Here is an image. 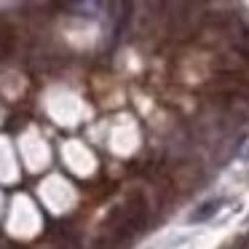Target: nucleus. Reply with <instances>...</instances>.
<instances>
[{
  "label": "nucleus",
  "instance_id": "nucleus-1",
  "mask_svg": "<svg viewBox=\"0 0 249 249\" xmlns=\"http://www.w3.org/2000/svg\"><path fill=\"white\" fill-rule=\"evenodd\" d=\"M220 206H222V198H209V201H204V204L196 206V209L188 214V222H206V220H212V217L220 212Z\"/></svg>",
  "mask_w": 249,
  "mask_h": 249
}]
</instances>
